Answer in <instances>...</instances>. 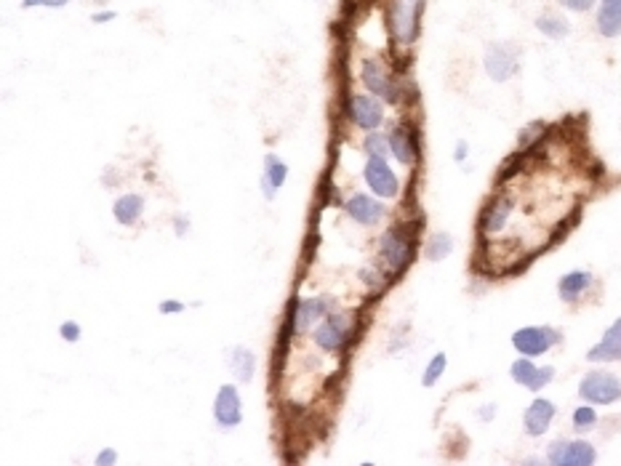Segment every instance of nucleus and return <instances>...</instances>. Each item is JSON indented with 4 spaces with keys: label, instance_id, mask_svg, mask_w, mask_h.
I'll return each instance as SVG.
<instances>
[{
    "label": "nucleus",
    "instance_id": "dca6fc26",
    "mask_svg": "<svg viewBox=\"0 0 621 466\" xmlns=\"http://www.w3.org/2000/svg\"><path fill=\"white\" fill-rule=\"evenodd\" d=\"M592 285H595V274L592 272H587V269H574V272H568V274L560 277L557 296L565 301V304H576V301H582L587 296L589 291H592Z\"/></svg>",
    "mask_w": 621,
    "mask_h": 466
},
{
    "label": "nucleus",
    "instance_id": "cd10ccee",
    "mask_svg": "<svg viewBox=\"0 0 621 466\" xmlns=\"http://www.w3.org/2000/svg\"><path fill=\"white\" fill-rule=\"evenodd\" d=\"M597 424V413H595V408H589V405H582V408H576L574 410V427L576 430H592Z\"/></svg>",
    "mask_w": 621,
    "mask_h": 466
},
{
    "label": "nucleus",
    "instance_id": "ddd939ff",
    "mask_svg": "<svg viewBox=\"0 0 621 466\" xmlns=\"http://www.w3.org/2000/svg\"><path fill=\"white\" fill-rule=\"evenodd\" d=\"M214 419L222 430H232L243 421V402L235 387H219L216 399H214Z\"/></svg>",
    "mask_w": 621,
    "mask_h": 466
},
{
    "label": "nucleus",
    "instance_id": "39448f33",
    "mask_svg": "<svg viewBox=\"0 0 621 466\" xmlns=\"http://www.w3.org/2000/svg\"><path fill=\"white\" fill-rule=\"evenodd\" d=\"M563 341V333L550 326H528L512 333V347L525 357H539Z\"/></svg>",
    "mask_w": 621,
    "mask_h": 466
},
{
    "label": "nucleus",
    "instance_id": "aec40b11",
    "mask_svg": "<svg viewBox=\"0 0 621 466\" xmlns=\"http://www.w3.org/2000/svg\"><path fill=\"white\" fill-rule=\"evenodd\" d=\"M597 33L603 37H619L621 35V0H600L597 8Z\"/></svg>",
    "mask_w": 621,
    "mask_h": 466
},
{
    "label": "nucleus",
    "instance_id": "9b49d317",
    "mask_svg": "<svg viewBox=\"0 0 621 466\" xmlns=\"http://www.w3.org/2000/svg\"><path fill=\"white\" fill-rule=\"evenodd\" d=\"M390 150L400 166H416L419 161V131L411 123H400L390 133Z\"/></svg>",
    "mask_w": 621,
    "mask_h": 466
},
{
    "label": "nucleus",
    "instance_id": "f257e3e1",
    "mask_svg": "<svg viewBox=\"0 0 621 466\" xmlns=\"http://www.w3.org/2000/svg\"><path fill=\"white\" fill-rule=\"evenodd\" d=\"M422 227H425V219L416 216L414 222H400L397 227L382 234L379 256H382L384 266L390 269V274H403L411 266L414 256H416V234Z\"/></svg>",
    "mask_w": 621,
    "mask_h": 466
},
{
    "label": "nucleus",
    "instance_id": "2eb2a0df",
    "mask_svg": "<svg viewBox=\"0 0 621 466\" xmlns=\"http://www.w3.org/2000/svg\"><path fill=\"white\" fill-rule=\"evenodd\" d=\"M344 211L353 222H358L363 227H374L384 219V205L379 200H374L371 195H353V198L344 202Z\"/></svg>",
    "mask_w": 621,
    "mask_h": 466
},
{
    "label": "nucleus",
    "instance_id": "9d476101",
    "mask_svg": "<svg viewBox=\"0 0 621 466\" xmlns=\"http://www.w3.org/2000/svg\"><path fill=\"white\" fill-rule=\"evenodd\" d=\"M347 112L353 118V123L363 129V131H376L384 120V107L382 101L374 99V97H350L347 99Z\"/></svg>",
    "mask_w": 621,
    "mask_h": 466
},
{
    "label": "nucleus",
    "instance_id": "6ab92c4d",
    "mask_svg": "<svg viewBox=\"0 0 621 466\" xmlns=\"http://www.w3.org/2000/svg\"><path fill=\"white\" fill-rule=\"evenodd\" d=\"M589 363H619L621 360V317L603 333L600 344L587 352Z\"/></svg>",
    "mask_w": 621,
    "mask_h": 466
},
{
    "label": "nucleus",
    "instance_id": "72a5a7b5",
    "mask_svg": "<svg viewBox=\"0 0 621 466\" xmlns=\"http://www.w3.org/2000/svg\"><path fill=\"white\" fill-rule=\"evenodd\" d=\"M91 19H94L97 25L99 22H112V19H115V14H112V11H104V14H94Z\"/></svg>",
    "mask_w": 621,
    "mask_h": 466
},
{
    "label": "nucleus",
    "instance_id": "f704fd0d",
    "mask_svg": "<svg viewBox=\"0 0 621 466\" xmlns=\"http://www.w3.org/2000/svg\"><path fill=\"white\" fill-rule=\"evenodd\" d=\"M464 155H467V144H458V150H457V161H464Z\"/></svg>",
    "mask_w": 621,
    "mask_h": 466
},
{
    "label": "nucleus",
    "instance_id": "c756f323",
    "mask_svg": "<svg viewBox=\"0 0 621 466\" xmlns=\"http://www.w3.org/2000/svg\"><path fill=\"white\" fill-rule=\"evenodd\" d=\"M69 0H22L25 8H35V5H46V8H62Z\"/></svg>",
    "mask_w": 621,
    "mask_h": 466
},
{
    "label": "nucleus",
    "instance_id": "423d86ee",
    "mask_svg": "<svg viewBox=\"0 0 621 466\" xmlns=\"http://www.w3.org/2000/svg\"><path fill=\"white\" fill-rule=\"evenodd\" d=\"M512 211H515V195H512V192L504 190V192L490 195V200L486 202V208L480 211V222H478V233H480V237L486 240V237H493V234L501 233V230L507 227Z\"/></svg>",
    "mask_w": 621,
    "mask_h": 466
},
{
    "label": "nucleus",
    "instance_id": "7c9ffc66",
    "mask_svg": "<svg viewBox=\"0 0 621 466\" xmlns=\"http://www.w3.org/2000/svg\"><path fill=\"white\" fill-rule=\"evenodd\" d=\"M62 338L69 341V344H72V341H78V338H80V328H78V323H65V326H62Z\"/></svg>",
    "mask_w": 621,
    "mask_h": 466
},
{
    "label": "nucleus",
    "instance_id": "f03ea898",
    "mask_svg": "<svg viewBox=\"0 0 621 466\" xmlns=\"http://www.w3.org/2000/svg\"><path fill=\"white\" fill-rule=\"evenodd\" d=\"M425 0H390L387 3V33L395 48H411L422 30Z\"/></svg>",
    "mask_w": 621,
    "mask_h": 466
},
{
    "label": "nucleus",
    "instance_id": "5701e85b",
    "mask_svg": "<svg viewBox=\"0 0 621 466\" xmlns=\"http://www.w3.org/2000/svg\"><path fill=\"white\" fill-rule=\"evenodd\" d=\"M254 355H251V349H246V347H235L232 352H229V370L235 373V378L237 381H251V376H254Z\"/></svg>",
    "mask_w": 621,
    "mask_h": 466
},
{
    "label": "nucleus",
    "instance_id": "f3484780",
    "mask_svg": "<svg viewBox=\"0 0 621 466\" xmlns=\"http://www.w3.org/2000/svg\"><path fill=\"white\" fill-rule=\"evenodd\" d=\"M555 413H557L555 402H550V399H544V398L533 399V402L528 405V410H525V416H523L525 434H531V437H542V434L550 430V424H553Z\"/></svg>",
    "mask_w": 621,
    "mask_h": 466
},
{
    "label": "nucleus",
    "instance_id": "4468645a",
    "mask_svg": "<svg viewBox=\"0 0 621 466\" xmlns=\"http://www.w3.org/2000/svg\"><path fill=\"white\" fill-rule=\"evenodd\" d=\"M510 373H512V378H515L521 387L531 389V392L544 389V387L555 378V368L533 366V363H531V357H525V355L521 357V360H515V363H512Z\"/></svg>",
    "mask_w": 621,
    "mask_h": 466
},
{
    "label": "nucleus",
    "instance_id": "412c9836",
    "mask_svg": "<svg viewBox=\"0 0 621 466\" xmlns=\"http://www.w3.org/2000/svg\"><path fill=\"white\" fill-rule=\"evenodd\" d=\"M286 176H289V166H286L278 155H267V158H264V179H262L264 198L267 200L275 198V192L286 184Z\"/></svg>",
    "mask_w": 621,
    "mask_h": 466
},
{
    "label": "nucleus",
    "instance_id": "2f4dec72",
    "mask_svg": "<svg viewBox=\"0 0 621 466\" xmlns=\"http://www.w3.org/2000/svg\"><path fill=\"white\" fill-rule=\"evenodd\" d=\"M163 315H176V312H182L184 309V304L182 301H176V299H168V301H161V306H158Z\"/></svg>",
    "mask_w": 621,
    "mask_h": 466
},
{
    "label": "nucleus",
    "instance_id": "6e6552de",
    "mask_svg": "<svg viewBox=\"0 0 621 466\" xmlns=\"http://www.w3.org/2000/svg\"><path fill=\"white\" fill-rule=\"evenodd\" d=\"M400 80L403 78L393 75L382 62H365L363 65V86L374 97L390 101V104H400Z\"/></svg>",
    "mask_w": 621,
    "mask_h": 466
},
{
    "label": "nucleus",
    "instance_id": "473e14b6",
    "mask_svg": "<svg viewBox=\"0 0 621 466\" xmlns=\"http://www.w3.org/2000/svg\"><path fill=\"white\" fill-rule=\"evenodd\" d=\"M115 461H118V453H115L112 448H104V450L97 456L99 466H110V464H115Z\"/></svg>",
    "mask_w": 621,
    "mask_h": 466
},
{
    "label": "nucleus",
    "instance_id": "1a4fd4ad",
    "mask_svg": "<svg viewBox=\"0 0 621 466\" xmlns=\"http://www.w3.org/2000/svg\"><path fill=\"white\" fill-rule=\"evenodd\" d=\"M363 179L371 187V192L379 198H397V192H400L397 176L393 173L387 158H368V163L363 168Z\"/></svg>",
    "mask_w": 621,
    "mask_h": 466
},
{
    "label": "nucleus",
    "instance_id": "b1692460",
    "mask_svg": "<svg viewBox=\"0 0 621 466\" xmlns=\"http://www.w3.org/2000/svg\"><path fill=\"white\" fill-rule=\"evenodd\" d=\"M536 30L542 35H547L550 40H563L571 27H568V22H565L560 14H542V16L536 19Z\"/></svg>",
    "mask_w": 621,
    "mask_h": 466
},
{
    "label": "nucleus",
    "instance_id": "0eeeda50",
    "mask_svg": "<svg viewBox=\"0 0 621 466\" xmlns=\"http://www.w3.org/2000/svg\"><path fill=\"white\" fill-rule=\"evenodd\" d=\"M547 461L555 466H592L597 461V450L587 440H555L547 448Z\"/></svg>",
    "mask_w": 621,
    "mask_h": 466
},
{
    "label": "nucleus",
    "instance_id": "c9c22d12",
    "mask_svg": "<svg viewBox=\"0 0 621 466\" xmlns=\"http://www.w3.org/2000/svg\"><path fill=\"white\" fill-rule=\"evenodd\" d=\"M184 230H187V227H184V219H176V233L182 234Z\"/></svg>",
    "mask_w": 621,
    "mask_h": 466
},
{
    "label": "nucleus",
    "instance_id": "f8f14e48",
    "mask_svg": "<svg viewBox=\"0 0 621 466\" xmlns=\"http://www.w3.org/2000/svg\"><path fill=\"white\" fill-rule=\"evenodd\" d=\"M486 72L496 83L510 80L518 72V48H512L507 43H493L486 51Z\"/></svg>",
    "mask_w": 621,
    "mask_h": 466
},
{
    "label": "nucleus",
    "instance_id": "20e7f679",
    "mask_svg": "<svg viewBox=\"0 0 621 466\" xmlns=\"http://www.w3.org/2000/svg\"><path fill=\"white\" fill-rule=\"evenodd\" d=\"M355 341V326L344 315H328L315 328V344L326 352H344Z\"/></svg>",
    "mask_w": 621,
    "mask_h": 466
},
{
    "label": "nucleus",
    "instance_id": "c85d7f7f",
    "mask_svg": "<svg viewBox=\"0 0 621 466\" xmlns=\"http://www.w3.org/2000/svg\"><path fill=\"white\" fill-rule=\"evenodd\" d=\"M563 8H568V11H576V14H584V11H589L592 5H595V0H557Z\"/></svg>",
    "mask_w": 621,
    "mask_h": 466
},
{
    "label": "nucleus",
    "instance_id": "a211bd4d",
    "mask_svg": "<svg viewBox=\"0 0 621 466\" xmlns=\"http://www.w3.org/2000/svg\"><path fill=\"white\" fill-rule=\"evenodd\" d=\"M331 304L328 299H304L291 304V317H294L296 333H304L310 326L321 323L323 317H328Z\"/></svg>",
    "mask_w": 621,
    "mask_h": 466
},
{
    "label": "nucleus",
    "instance_id": "7ed1b4c3",
    "mask_svg": "<svg viewBox=\"0 0 621 466\" xmlns=\"http://www.w3.org/2000/svg\"><path fill=\"white\" fill-rule=\"evenodd\" d=\"M579 398L589 405H614L621 399V381L611 370H589L579 384Z\"/></svg>",
    "mask_w": 621,
    "mask_h": 466
},
{
    "label": "nucleus",
    "instance_id": "a878e982",
    "mask_svg": "<svg viewBox=\"0 0 621 466\" xmlns=\"http://www.w3.org/2000/svg\"><path fill=\"white\" fill-rule=\"evenodd\" d=\"M451 251H454V240H451L448 234H435V237L429 240V245H426V259L440 262V259H446Z\"/></svg>",
    "mask_w": 621,
    "mask_h": 466
},
{
    "label": "nucleus",
    "instance_id": "bb28decb",
    "mask_svg": "<svg viewBox=\"0 0 621 466\" xmlns=\"http://www.w3.org/2000/svg\"><path fill=\"white\" fill-rule=\"evenodd\" d=\"M446 363H448V357L440 352V355H435L432 360H429V366H426V370H425V376H422V384L425 387H435L437 384V378L446 373Z\"/></svg>",
    "mask_w": 621,
    "mask_h": 466
},
{
    "label": "nucleus",
    "instance_id": "393cba45",
    "mask_svg": "<svg viewBox=\"0 0 621 466\" xmlns=\"http://www.w3.org/2000/svg\"><path fill=\"white\" fill-rule=\"evenodd\" d=\"M363 150L368 158H387L393 150H390V136H382V133H368L365 141H363Z\"/></svg>",
    "mask_w": 621,
    "mask_h": 466
},
{
    "label": "nucleus",
    "instance_id": "4be33fe9",
    "mask_svg": "<svg viewBox=\"0 0 621 466\" xmlns=\"http://www.w3.org/2000/svg\"><path fill=\"white\" fill-rule=\"evenodd\" d=\"M142 208H144V198L142 195H123L112 205V213H115V222L123 224V227H133L142 216Z\"/></svg>",
    "mask_w": 621,
    "mask_h": 466
}]
</instances>
